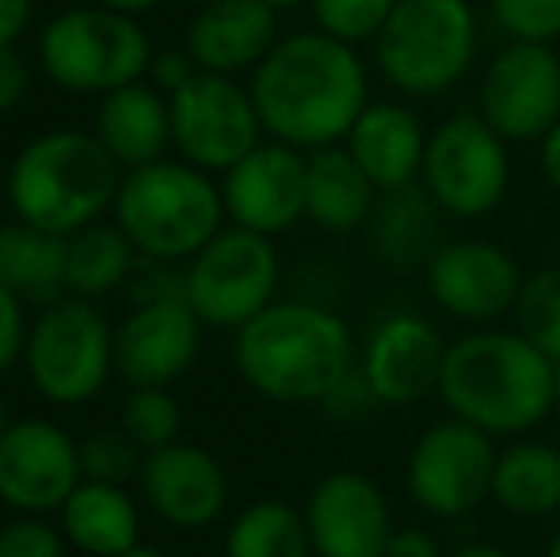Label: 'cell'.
<instances>
[{
    "label": "cell",
    "mask_w": 560,
    "mask_h": 557,
    "mask_svg": "<svg viewBox=\"0 0 560 557\" xmlns=\"http://www.w3.org/2000/svg\"><path fill=\"white\" fill-rule=\"evenodd\" d=\"M264 135L302 153L343 146L370 107V73L359 46L325 31L282 35L248 84Z\"/></svg>",
    "instance_id": "obj_1"
},
{
    "label": "cell",
    "mask_w": 560,
    "mask_h": 557,
    "mask_svg": "<svg viewBox=\"0 0 560 557\" xmlns=\"http://www.w3.org/2000/svg\"><path fill=\"white\" fill-rule=\"evenodd\" d=\"M244 386L275 405H320L359 367V340L336 310L279 298L233 333Z\"/></svg>",
    "instance_id": "obj_2"
},
{
    "label": "cell",
    "mask_w": 560,
    "mask_h": 557,
    "mask_svg": "<svg viewBox=\"0 0 560 557\" xmlns=\"http://www.w3.org/2000/svg\"><path fill=\"white\" fill-rule=\"evenodd\" d=\"M557 363L518 328H469L450 340L439 402L492 439H523L553 417Z\"/></svg>",
    "instance_id": "obj_3"
},
{
    "label": "cell",
    "mask_w": 560,
    "mask_h": 557,
    "mask_svg": "<svg viewBox=\"0 0 560 557\" xmlns=\"http://www.w3.org/2000/svg\"><path fill=\"white\" fill-rule=\"evenodd\" d=\"M122 176V164L92 130L58 127L35 135L12 156L4 192L20 222L73 237L84 225L112 218Z\"/></svg>",
    "instance_id": "obj_4"
},
{
    "label": "cell",
    "mask_w": 560,
    "mask_h": 557,
    "mask_svg": "<svg viewBox=\"0 0 560 557\" xmlns=\"http://www.w3.org/2000/svg\"><path fill=\"white\" fill-rule=\"evenodd\" d=\"M112 218L141 260L172 268L195 260L229 222L222 184L184 156H164L126 172Z\"/></svg>",
    "instance_id": "obj_5"
},
{
    "label": "cell",
    "mask_w": 560,
    "mask_h": 557,
    "mask_svg": "<svg viewBox=\"0 0 560 557\" xmlns=\"http://www.w3.org/2000/svg\"><path fill=\"white\" fill-rule=\"evenodd\" d=\"M480 54V20L469 0H400L374 38V66L389 89L435 100L469 77Z\"/></svg>",
    "instance_id": "obj_6"
},
{
    "label": "cell",
    "mask_w": 560,
    "mask_h": 557,
    "mask_svg": "<svg viewBox=\"0 0 560 557\" xmlns=\"http://www.w3.org/2000/svg\"><path fill=\"white\" fill-rule=\"evenodd\" d=\"M153 38L141 20L100 4L66 8L43 23L35 61L61 92L107 96L133 81H145L153 66Z\"/></svg>",
    "instance_id": "obj_7"
},
{
    "label": "cell",
    "mask_w": 560,
    "mask_h": 557,
    "mask_svg": "<svg viewBox=\"0 0 560 557\" xmlns=\"http://www.w3.org/2000/svg\"><path fill=\"white\" fill-rule=\"evenodd\" d=\"M23 371L50 405L92 402L115 374V325L92 298H61L31 321Z\"/></svg>",
    "instance_id": "obj_8"
},
{
    "label": "cell",
    "mask_w": 560,
    "mask_h": 557,
    "mask_svg": "<svg viewBox=\"0 0 560 557\" xmlns=\"http://www.w3.org/2000/svg\"><path fill=\"white\" fill-rule=\"evenodd\" d=\"M282 256L275 237L225 225L195 260L184 264V298L207 328H244L279 302Z\"/></svg>",
    "instance_id": "obj_9"
},
{
    "label": "cell",
    "mask_w": 560,
    "mask_h": 557,
    "mask_svg": "<svg viewBox=\"0 0 560 557\" xmlns=\"http://www.w3.org/2000/svg\"><path fill=\"white\" fill-rule=\"evenodd\" d=\"M420 187L446 218H488L511 192V141L477 112H454L431 130Z\"/></svg>",
    "instance_id": "obj_10"
},
{
    "label": "cell",
    "mask_w": 560,
    "mask_h": 557,
    "mask_svg": "<svg viewBox=\"0 0 560 557\" xmlns=\"http://www.w3.org/2000/svg\"><path fill=\"white\" fill-rule=\"evenodd\" d=\"M500 446L488 431L446 417L420 431L405 462L408 497L420 512L435 520L472 515L485 500H492V477Z\"/></svg>",
    "instance_id": "obj_11"
},
{
    "label": "cell",
    "mask_w": 560,
    "mask_h": 557,
    "mask_svg": "<svg viewBox=\"0 0 560 557\" xmlns=\"http://www.w3.org/2000/svg\"><path fill=\"white\" fill-rule=\"evenodd\" d=\"M168 107L172 149L210 176H225L267 138L256 100L236 77L195 73L176 96H168Z\"/></svg>",
    "instance_id": "obj_12"
},
{
    "label": "cell",
    "mask_w": 560,
    "mask_h": 557,
    "mask_svg": "<svg viewBox=\"0 0 560 557\" xmlns=\"http://www.w3.org/2000/svg\"><path fill=\"white\" fill-rule=\"evenodd\" d=\"M477 115L511 146L541 141L560 123V54L538 43H503L480 73Z\"/></svg>",
    "instance_id": "obj_13"
},
{
    "label": "cell",
    "mask_w": 560,
    "mask_h": 557,
    "mask_svg": "<svg viewBox=\"0 0 560 557\" xmlns=\"http://www.w3.org/2000/svg\"><path fill=\"white\" fill-rule=\"evenodd\" d=\"M523 279L526 276L515 256L485 237L443 241L423 268L431 302L469 328H488L515 313Z\"/></svg>",
    "instance_id": "obj_14"
},
{
    "label": "cell",
    "mask_w": 560,
    "mask_h": 557,
    "mask_svg": "<svg viewBox=\"0 0 560 557\" xmlns=\"http://www.w3.org/2000/svg\"><path fill=\"white\" fill-rule=\"evenodd\" d=\"M84 481L81 443L46 417L12 420L0 436V504L15 515H58Z\"/></svg>",
    "instance_id": "obj_15"
},
{
    "label": "cell",
    "mask_w": 560,
    "mask_h": 557,
    "mask_svg": "<svg viewBox=\"0 0 560 557\" xmlns=\"http://www.w3.org/2000/svg\"><path fill=\"white\" fill-rule=\"evenodd\" d=\"M313 557H385L397 531L393 504L374 477L332 469L305 497Z\"/></svg>",
    "instance_id": "obj_16"
},
{
    "label": "cell",
    "mask_w": 560,
    "mask_h": 557,
    "mask_svg": "<svg viewBox=\"0 0 560 557\" xmlns=\"http://www.w3.org/2000/svg\"><path fill=\"white\" fill-rule=\"evenodd\" d=\"M446 348L450 344L435 321L416 310H397L385 313L366 333L359 348V371L366 374L385 409H408L428 394H439Z\"/></svg>",
    "instance_id": "obj_17"
},
{
    "label": "cell",
    "mask_w": 560,
    "mask_h": 557,
    "mask_svg": "<svg viewBox=\"0 0 560 557\" xmlns=\"http://www.w3.org/2000/svg\"><path fill=\"white\" fill-rule=\"evenodd\" d=\"M202 328L187 298L138 302L115 328V374L130 390L172 386L199 359Z\"/></svg>",
    "instance_id": "obj_18"
},
{
    "label": "cell",
    "mask_w": 560,
    "mask_h": 557,
    "mask_svg": "<svg viewBox=\"0 0 560 557\" xmlns=\"http://www.w3.org/2000/svg\"><path fill=\"white\" fill-rule=\"evenodd\" d=\"M229 225L279 237L305 222V153L264 138L222 176Z\"/></svg>",
    "instance_id": "obj_19"
},
{
    "label": "cell",
    "mask_w": 560,
    "mask_h": 557,
    "mask_svg": "<svg viewBox=\"0 0 560 557\" xmlns=\"http://www.w3.org/2000/svg\"><path fill=\"white\" fill-rule=\"evenodd\" d=\"M138 492L161 523L176 531H202L222 520L229 504V477L218 454L179 439L145 454Z\"/></svg>",
    "instance_id": "obj_20"
},
{
    "label": "cell",
    "mask_w": 560,
    "mask_h": 557,
    "mask_svg": "<svg viewBox=\"0 0 560 557\" xmlns=\"http://www.w3.org/2000/svg\"><path fill=\"white\" fill-rule=\"evenodd\" d=\"M279 38V12L264 0H210L195 12L184 50L199 73L241 77L256 73Z\"/></svg>",
    "instance_id": "obj_21"
},
{
    "label": "cell",
    "mask_w": 560,
    "mask_h": 557,
    "mask_svg": "<svg viewBox=\"0 0 560 557\" xmlns=\"http://www.w3.org/2000/svg\"><path fill=\"white\" fill-rule=\"evenodd\" d=\"M428 138L431 130H423L412 107L393 104V100H370V107L359 115L343 146L359 161V169L374 179L377 192L385 195L420 184Z\"/></svg>",
    "instance_id": "obj_22"
},
{
    "label": "cell",
    "mask_w": 560,
    "mask_h": 557,
    "mask_svg": "<svg viewBox=\"0 0 560 557\" xmlns=\"http://www.w3.org/2000/svg\"><path fill=\"white\" fill-rule=\"evenodd\" d=\"M92 135L122 164V172L164 161L172 149V107L161 89L133 81L100 96Z\"/></svg>",
    "instance_id": "obj_23"
},
{
    "label": "cell",
    "mask_w": 560,
    "mask_h": 557,
    "mask_svg": "<svg viewBox=\"0 0 560 557\" xmlns=\"http://www.w3.org/2000/svg\"><path fill=\"white\" fill-rule=\"evenodd\" d=\"M377 199L382 192L347 153V146L305 153V222L325 233L366 230Z\"/></svg>",
    "instance_id": "obj_24"
},
{
    "label": "cell",
    "mask_w": 560,
    "mask_h": 557,
    "mask_svg": "<svg viewBox=\"0 0 560 557\" xmlns=\"http://www.w3.org/2000/svg\"><path fill=\"white\" fill-rule=\"evenodd\" d=\"M58 527L73 550L122 557L141 546V508L126 485L81 481L58 508Z\"/></svg>",
    "instance_id": "obj_25"
},
{
    "label": "cell",
    "mask_w": 560,
    "mask_h": 557,
    "mask_svg": "<svg viewBox=\"0 0 560 557\" xmlns=\"http://www.w3.org/2000/svg\"><path fill=\"white\" fill-rule=\"evenodd\" d=\"M439 218L443 210L420 184L405 192H385L366 222L370 253L397 271L428 268L439 248Z\"/></svg>",
    "instance_id": "obj_26"
},
{
    "label": "cell",
    "mask_w": 560,
    "mask_h": 557,
    "mask_svg": "<svg viewBox=\"0 0 560 557\" xmlns=\"http://www.w3.org/2000/svg\"><path fill=\"white\" fill-rule=\"evenodd\" d=\"M0 287L38 310L69 298L66 237L27 225L20 218L4 222L0 225Z\"/></svg>",
    "instance_id": "obj_27"
},
{
    "label": "cell",
    "mask_w": 560,
    "mask_h": 557,
    "mask_svg": "<svg viewBox=\"0 0 560 557\" xmlns=\"http://www.w3.org/2000/svg\"><path fill=\"white\" fill-rule=\"evenodd\" d=\"M492 500L518 520L560 512V446L546 439H511L495 459Z\"/></svg>",
    "instance_id": "obj_28"
},
{
    "label": "cell",
    "mask_w": 560,
    "mask_h": 557,
    "mask_svg": "<svg viewBox=\"0 0 560 557\" xmlns=\"http://www.w3.org/2000/svg\"><path fill=\"white\" fill-rule=\"evenodd\" d=\"M138 248L130 245L115 218L92 222L66 237V271H69V294L77 298H104L133 279L138 271Z\"/></svg>",
    "instance_id": "obj_29"
},
{
    "label": "cell",
    "mask_w": 560,
    "mask_h": 557,
    "mask_svg": "<svg viewBox=\"0 0 560 557\" xmlns=\"http://www.w3.org/2000/svg\"><path fill=\"white\" fill-rule=\"evenodd\" d=\"M222 557H313L305 512L287 500H252L225 527Z\"/></svg>",
    "instance_id": "obj_30"
},
{
    "label": "cell",
    "mask_w": 560,
    "mask_h": 557,
    "mask_svg": "<svg viewBox=\"0 0 560 557\" xmlns=\"http://www.w3.org/2000/svg\"><path fill=\"white\" fill-rule=\"evenodd\" d=\"M511 317H515V328L534 348L560 363V264L538 268L534 276L523 279Z\"/></svg>",
    "instance_id": "obj_31"
},
{
    "label": "cell",
    "mask_w": 560,
    "mask_h": 557,
    "mask_svg": "<svg viewBox=\"0 0 560 557\" xmlns=\"http://www.w3.org/2000/svg\"><path fill=\"white\" fill-rule=\"evenodd\" d=\"M118 428L149 454L168 443H179L184 413H179V402L172 397L168 386H138L126 394L122 423H118Z\"/></svg>",
    "instance_id": "obj_32"
},
{
    "label": "cell",
    "mask_w": 560,
    "mask_h": 557,
    "mask_svg": "<svg viewBox=\"0 0 560 557\" xmlns=\"http://www.w3.org/2000/svg\"><path fill=\"white\" fill-rule=\"evenodd\" d=\"M400 0H313V23L317 31L339 38L347 46H366L382 35L393 8Z\"/></svg>",
    "instance_id": "obj_33"
},
{
    "label": "cell",
    "mask_w": 560,
    "mask_h": 557,
    "mask_svg": "<svg viewBox=\"0 0 560 557\" xmlns=\"http://www.w3.org/2000/svg\"><path fill=\"white\" fill-rule=\"evenodd\" d=\"M145 451L126 436L122 428H100L81 443V474L84 481H104V485H126L130 477L141 474Z\"/></svg>",
    "instance_id": "obj_34"
},
{
    "label": "cell",
    "mask_w": 560,
    "mask_h": 557,
    "mask_svg": "<svg viewBox=\"0 0 560 557\" xmlns=\"http://www.w3.org/2000/svg\"><path fill=\"white\" fill-rule=\"evenodd\" d=\"M488 12L508 43L553 46L560 38V0H488Z\"/></svg>",
    "instance_id": "obj_35"
},
{
    "label": "cell",
    "mask_w": 560,
    "mask_h": 557,
    "mask_svg": "<svg viewBox=\"0 0 560 557\" xmlns=\"http://www.w3.org/2000/svg\"><path fill=\"white\" fill-rule=\"evenodd\" d=\"M69 543L50 515H12L0 527V557H66Z\"/></svg>",
    "instance_id": "obj_36"
},
{
    "label": "cell",
    "mask_w": 560,
    "mask_h": 557,
    "mask_svg": "<svg viewBox=\"0 0 560 557\" xmlns=\"http://www.w3.org/2000/svg\"><path fill=\"white\" fill-rule=\"evenodd\" d=\"M320 409H325V417L332 420V423L354 428V423H366L377 409H385V405L377 402V394H374V386L366 382V374L354 367V371L347 374L343 382H339L332 394L320 402Z\"/></svg>",
    "instance_id": "obj_37"
},
{
    "label": "cell",
    "mask_w": 560,
    "mask_h": 557,
    "mask_svg": "<svg viewBox=\"0 0 560 557\" xmlns=\"http://www.w3.org/2000/svg\"><path fill=\"white\" fill-rule=\"evenodd\" d=\"M27 302L15 298L12 290L0 287V379L12 371L15 363H23V348H27Z\"/></svg>",
    "instance_id": "obj_38"
},
{
    "label": "cell",
    "mask_w": 560,
    "mask_h": 557,
    "mask_svg": "<svg viewBox=\"0 0 560 557\" xmlns=\"http://www.w3.org/2000/svg\"><path fill=\"white\" fill-rule=\"evenodd\" d=\"M31 92V61L20 46H0V115H12Z\"/></svg>",
    "instance_id": "obj_39"
},
{
    "label": "cell",
    "mask_w": 560,
    "mask_h": 557,
    "mask_svg": "<svg viewBox=\"0 0 560 557\" xmlns=\"http://www.w3.org/2000/svg\"><path fill=\"white\" fill-rule=\"evenodd\" d=\"M195 73H199V66H195L187 50H161V54H153V66H149L145 81L153 84V89H161L164 96H176Z\"/></svg>",
    "instance_id": "obj_40"
},
{
    "label": "cell",
    "mask_w": 560,
    "mask_h": 557,
    "mask_svg": "<svg viewBox=\"0 0 560 557\" xmlns=\"http://www.w3.org/2000/svg\"><path fill=\"white\" fill-rule=\"evenodd\" d=\"M385 557H446V550L428 527H397Z\"/></svg>",
    "instance_id": "obj_41"
},
{
    "label": "cell",
    "mask_w": 560,
    "mask_h": 557,
    "mask_svg": "<svg viewBox=\"0 0 560 557\" xmlns=\"http://www.w3.org/2000/svg\"><path fill=\"white\" fill-rule=\"evenodd\" d=\"M35 20V0H0V46H20Z\"/></svg>",
    "instance_id": "obj_42"
},
{
    "label": "cell",
    "mask_w": 560,
    "mask_h": 557,
    "mask_svg": "<svg viewBox=\"0 0 560 557\" xmlns=\"http://www.w3.org/2000/svg\"><path fill=\"white\" fill-rule=\"evenodd\" d=\"M538 161H541V176H546L549 187L560 195V123L538 141Z\"/></svg>",
    "instance_id": "obj_43"
},
{
    "label": "cell",
    "mask_w": 560,
    "mask_h": 557,
    "mask_svg": "<svg viewBox=\"0 0 560 557\" xmlns=\"http://www.w3.org/2000/svg\"><path fill=\"white\" fill-rule=\"evenodd\" d=\"M92 4H100V8H112V12H122V15H145V12H153V8H161L164 0H92Z\"/></svg>",
    "instance_id": "obj_44"
},
{
    "label": "cell",
    "mask_w": 560,
    "mask_h": 557,
    "mask_svg": "<svg viewBox=\"0 0 560 557\" xmlns=\"http://www.w3.org/2000/svg\"><path fill=\"white\" fill-rule=\"evenodd\" d=\"M446 557H511V554L500 550V546H488V543H469V546H457V550H450Z\"/></svg>",
    "instance_id": "obj_45"
},
{
    "label": "cell",
    "mask_w": 560,
    "mask_h": 557,
    "mask_svg": "<svg viewBox=\"0 0 560 557\" xmlns=\"http://www.w3.org/2000/svg\"><path fill=\"white\" fill-rule=\"evenodd\" d=\"M267 8H275V12H290V8H302V4H313V0H264Z\"/></svg>",
    "instance_id": "obj_46"
},
{
    "label": "cell",
    "mask_w": 560,
    "mask_h": 557,
    "mask_svg": "<svg viewBox=\"0 0 560 557\" xmlns=\"http://www.w3.org/2000/svg\"><path fill=\"white\" fill-rule=\"evenodd\" d=\"M122 557H172V554H164V550H156V546H145V543H141V546H133L130 554H122Z\"/></svg>",
    "instance_id": "obj_47"
},
{
    "label": "cell",
    "mask_w": 560,
    "mask_h": 557,
    "mask_svg": "<svg viewBox=\"0 0 560 557\" xmlns=\"http://www.w3.org/2000/svg\"><path fill=\"white\" fill-rule=\"evenodd\" d=\"M546 557H560V531L553 538H549V546H546Z\"/></svg>",
    "instance_id": "obj_48"
},
{
    "label": "cell",
    "mask_w": 560,
    "mask_h": 557,
    "mask_svg": "<svg viewBox=\"0 0 560 557\" xmlns=\"http://www.w3.org/2000/svg\"><path fill=\"white\" fill-rule=\"evenodd\" d=\"M553 413H560V363H557V379H553Z\"/></svg>",
    "instance_id": "obj_49"
},
{
    "label": "cell",
    "mask_w": 560,
    "mask_h": 557,
    "mask_svg": "<svg viewBox=\"0 0 560 557\" xmlns=\"http://www.w3.org/2000/svg\"><path fill=\"white\" fill-rule=\"evenodd\" d=\"M8 423H12V417H8L4 402H0V436H4V431H8Z\"/></svg>",
    "instance_id": "obj_50"
},
{
    "label": "cell",
    "mask_w": 560,
    "mask_h": 557,
    "mask_svg": "<svg viewBox=\"0 0 560 557\" xmlns=\"http://www.w3.org/2000/svg\"><path fill=\"white\" fill-rule=\"evenodd\" d=\"M557 256H560V233H557Z\"/></svg>",
    "instance_id": "obj_51"
},
{
    "label": "cell",
    "mask_w": 560,
    "mask_h": 557,
    "mask_svg": "<svg viewBox=\"0 0 560 557\" xmlns=\"http://www.w3.org/2000/svg\"><path fill=\"white\" fill-rule=\"evenodd\" d=\"M199 4H210V0H199Z\"/></svg>",
    "instance_id": "obj_52"
}]
</instances>
